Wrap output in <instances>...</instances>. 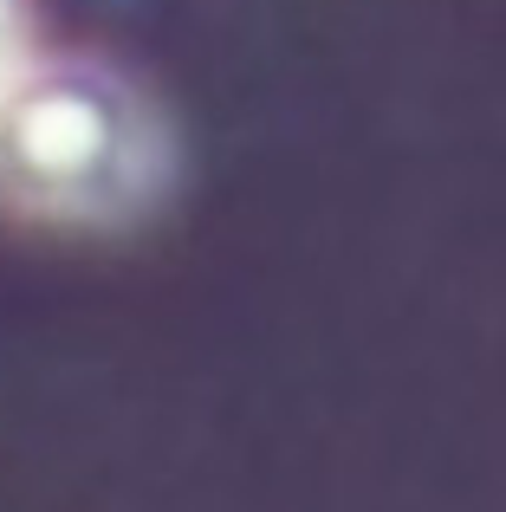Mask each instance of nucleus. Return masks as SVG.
Instances as JSON below:
<instances>
[{
    "label": "nucleus",
    "instance_id": "nucleus-1",
    "mask_svg": "<svg viewBox=\"0 0 506 512\" xmlns=\"http://www.w3.org/2000/svg\"><path fill=\"white\" fill-rule=\"evenodd\" d=\"M163 169L156 124L117 78H26L0 111V188L52 221H111L150 195Z\"/></svg>",
    "mask_w": 506,
    "mask_h": 512
},
{
    "label": "nucleus",
    "instance_id": "nucleus-2",
    "mask_svg": "<svg viewBox=\"0 0 506 512\" xmlns=\"http://www.w3.org/2000/svg\"><path fill=\"white\" fill-rule=\"evenodd\" d=\"M20 85H26V7L0 0V111L20 98Z\"/></svg>",
    "mask_w": 506,
    "mask_h": 512
}]
</instances>
